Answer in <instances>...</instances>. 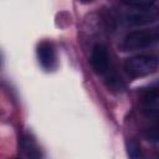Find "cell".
<instances>
[{
	"instance_id": "1",
	"label": "cell",
	"mask_w": 159,
	"mask_h": 159,
	"mask_svg": "<svg viewBox=\"0 0 159 159\" xmlns=\"http://www.w3.org/2000/svg\"><path fill=\"white\" fill-rule=\"evenodd\" d=\"M158 41L157 30H135L127 34L119 47L122 51H137L150 47Z\"/></svg>"
},
{
	"instance_id": "2",
	"label": "cell",
	"mask_w": 159,
	"mask_h": 159,
	"mask_svg": "<svg viewBox=\"0 0 159 159\" xmlns=\"http://www.w3.org/2000/svg\"><path fill=\"white\" fill-rule=\"evenodd\" d=\"M158 68V58L153 55H138L125 60L124 70L125 72L133 77H144L152 75Z\"/></svg>"
},
{
	"instance_id": "3",
	"label": "cell",
	"mask_w": 159,
	"mask_h": 159,
	"mask_svg": "<svg viewBox=\"0 0 159 159\" xmlns=\"http://www.w3.org/2000/svg\"><path fill=\"white\" fill-rule=\"evenodd\" d=\"M91 65L97 75L107 76L111 73V56L104 45L97 43L93 46L91 53Z\"/></svg>"
},
{
	"instance_id": "4",
	"label": "cell",
	"mask_w": 159,
	"mask_h": 159,
	"mask_svg": "<svg viewBox=\"0 0 159 159\" xmlns=\"http://www.w3.org/2000/svg\"><path fill=\"white\" fill-rule=\"evenodd\" d=\"M37 58L41 66L50 71L56 67V51L51 42L43 41L37 47Z\"/></svg>"
},
{
	"instance_id": "5",
	"label": "cell",
	"mask_w": 159,
	"mask_h": 159,
	"mask_svg": "<svg viewBox=\"0 0 159 159\" xmlns=\"http://www.w3.org/2000/svg\"><path fill=\"white\" fill-rule=\"evenodd\" d=\"M158 88H149L142 96V111L145 116L155 118L158 114Z\"/></svg>"
},
{
	"instance_id": "6",
	"label": "cell",
	"mask_w": 159,
	"mask_h": 159,
	"mask_svg": "<svg viewBox=\"0 0 159 159\" xmlns=\"http://www.w3.org/2000/svg\"><path fill=\"white\" fill-rule=\"evenodd\" d=\"M20 150L26 159H41L42 153L35 139L30 134H24L20 139Z\"/></svg>"
},
{
	"instance_id": "7",
	"label": "cell",
	"mask_w": 159,
	"mask_h": 159,
	"mask_svg": "<svg viewBox=\"0 0 159 159\" xmlns=\"http://www.w3.org/2000/svg\"><path fill=\"white\" fill-rule=\"evenodd\" d=\"M124 20L128 25H144L153 22L155 20V15L152 14L149 10H132L125 14Z\"/></svg>"
},
{
	"instance_id": "8",
	"label": "cell",
	"mask_w": 159,
	"mask_h": 159,
	"mask_svg": "<svg viewBox=\"0 0 159 159\" xmlns=\"http://www.w3.org/2000/svg\"><path fill=\"white\" fill-rule=\"evenodd\" d=\"M125 148H127V154L129 159H144L140 145L137 140L134 139H128L125 143Z\"/></svg>"
},
{
	"instance_id": "9",
	"label": "cell",
	"mask_w": 159,
	"mask_h": 159,
	"mask_svg": "<svg viewBox=\"0 0 159 159\" xmlns=\"http://www.w3.org/2000/svg\"><path fill=\"white\" fill-rule=\"evenodd\" d=\"M122 2L129 7H134L135 10H149L154 5V1H122Z\"/></svg>"
},
{
	"instance_id": "10",
	"label": "cell",
	"mask_w": 159,
	"mask_h": 159,
	"mask_svg": "<svg viewBox=\"0 0 159 159\" xmlns=\"http://www.w3.org/2000/svg\"><path fill=\"white\" fill-rule=\"evenodd\" d=\"M0 66H1V56H0Z\"/></svg>"
},
{
	"instance_id": "11",
	"label": "cell",
	"mask_w": 159,
	"mask_h": 159,
	"mask_svg": "<svg viewBox=\"0 0 159 159\" xmlns=\"http://www.w3.org/2000/svg\"><path fill=\"white\" fill-rule=\"evenodd\" d=\"M11 159H17V158H11Z\"/></svg>"
}]
</instances>
